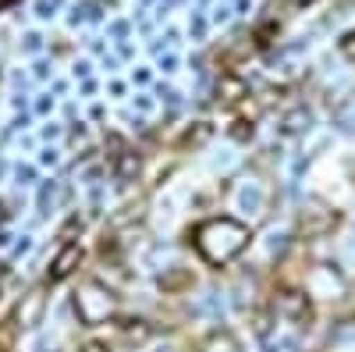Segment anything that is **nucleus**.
Returning a JSON list of instances; mask_svg holds the SVG:
<instances>
[{
    "instance_id": "1",
    "label": "nucleus",
    "mask_w": 355,
    "mask_h": 352,
    "mask_svg": "<svg viewBox=\"0 0 355 352\" xmlns=\"http://www.w3.org/2000/svg\"><path fill=\"white\" fill-rule=\"evenodd\" d=\"M252 239V231L234 221V217H210L196 228V249L206 263H214V267H224L239 256Z\"/></svg>"
},
{
    "instance_id": "2",
    "label": "nucleus",
    "mask_w": 355,
    "mask_h": 352,
    "mask_svg": "<svg viewBox=\"0 0 355 352\" xmlns=\"http://www.w3.org/2000/svg\"><path fill=\"white\" fill-rule=\"evenodd\" d=\"M75 313L85 328H96L103 324V320H110L117 313V299H114V292L100 281H85L78 288V296H75Z\"/></svg>"
},
{
    "instance_id": "3",
    "label": "nucleus",
    "mask_w": 355,
    "mask_h": 352,
    "mask_svg": "<svg viewBox=\"0 0 355 352\" xmlns=\"http://www.w3.org/2000/svg\"><path fill=\"white\" fill-rule=\"evenodd\" d=\"M82 263V246H75V242H68L61 253H57V260H53V267H50V281L57 285V281H64V278H71L75 274V267Z\"/></svg>"
},
{
    "instance_id": "4",
    "label": "nucleus",
    "mask_w": 355,
    "mask_h": 352,
    "mask_svg": "<svg viewBox=\"0 0 355 352\" xmlns=\"http://www.w3.org/2000/svg\"><path fill=\"white\" fill-rule=\"evenodd\" d=\"M40 313H43V296H40V292H33L28 303L18 310V320H21L25 328H33V324H40Z\"/></svg>"
},
{
    "instance_id": "5",
    "label": "nucleus",
    "mask_w": 355,
    "mask_h": 352,
    "mask_svg": "<svg viewBox=\"0 0 355 352\" xmlns=\"http://www.w3.org/2000/svg\"><path fill=\"white\" fill-rule=\"evenodd\" d=\"M114 174L121 182H128L132 174H139V157L132 153V150H125V153H117V167H114Z\"/></svg>"
},
{
    "instance_id": "6",
    "label": "nucleus",
    "mask_w": 355,
    "mask_h": 352,
    "mask_svg": "<svg viewBox=\"0 0 355 352\" xmlns=\"http://www.w3.org/2000/svg\"><path fill=\"white\" fill-rule=\"evenodd\" d=\"M220 97H224L227 103L239 100V97H245V82H242V78H231V75L220 78Z\"/></svg>"
},
{
    "instance_id": "7",
    "label": "nucleus",
    "mask_w": 355,
    "mask_h": 352,
    "mask_svg": "<svg viewBox=\"0 0 355 352\" xmlns=\"http://www.w3.org/2000/svg\"><path fill=\"white\" fill-rule=\"evenodd\" d=\"M302 121L309 125V114H306V110H299V114H291V117H288V132H299V128H302Z\"/></svg>"
},
{
    "instance_id": "8",
    "label": "nucleus",
    "mask_w": 355,
    "mask_h": 352,
    "mask_svg": "<svg viewBox=\"0 0 355 352\" xmlns=\"http://www.w3.org/2000/svg\"><path fill=\"white\" fill-rule=\"evenodd\" d=\"M341 53H345V57H352V61H355V33H348V36L341 40Z\"/></svg>"
},
{
    "instance_id": "9",
    "label": "nucleus",
    "mask_w": 355,
    "mask_h": 352,
    "mask_svg": "<svg viewBox=\"0 0 355 352\" xmlns=\"http://www.w3.org/2000/svg\"><path fill=\"white\" fill-rule=\"evenodd\" d=\"M78 352H107L103 345H85V349H78Z\"/></svg>"
}]
</instances>
